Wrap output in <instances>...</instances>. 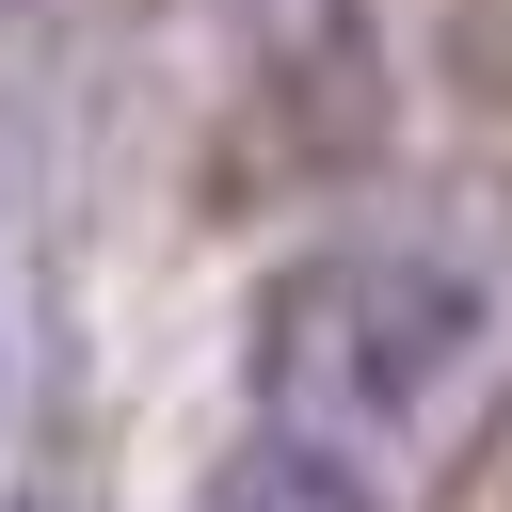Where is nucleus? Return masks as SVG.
Segmentation results:
<instances>
[{"label":"nucleus","instance_id":"f257e3e1","mask_svg":"<svg viewBox=\"0 0 512 512\" xmlns=\"http://www.w3.org/2000/svg\"><path fill=\"white\" fill-rule=\"evenodd\" d=\"M496 352V272L448 240H320L256 288V400L304 432H432Z\"/></svg>","mask_w":512,"mask_h":512},{"label":"nucleus","instance_id":"f03ea898","mask_svg":"<svg viewBox=\"0 0 512 512\" xmlns=\"http://www.w3.org/2000/svg\"><path fill=\"white\" fill-rule=\"evenodd\" d=\"M240 112L272 176H352L384 144V16L368 0H240Z\"/></svg>","mask_w":512,"mask_h":512},{"label":"nucleus","instance_id":"7ed1b4c3","mask_svg":"<svg viewBox=\"0 0 512 512\" xmlns=\"http://www.w3.org/2000/svg\"><path fill=\"white\" fill-rule=\"evenodd\" d=\"M208 512H384V480L352 464V432H304V416H256L208 448Z\"/></svg>","mask_w":512,"mask_h":512},{"label":"nucleus","instance_id":"20e7f679","mask_svg":"<svg viewBox=\"0 0 512 512\" xmlns=\"http://www.w3.org/2000/svg\"><path fill=\"white\" fill-rule=\"evenodd\" d=\"M32 400V288H16V224H0V432Z\"/></svg>","mask_w":512,"mask_h":512},{"label":"nucleus","instance_id":"39448f33","mask_svg":"<svg viewBox=\"0 0 512 512\" xmlns=\"http://www.w3.org/2000/svg\"><path fill=\"white\" fill-rule=\"evenodd\" d=\"M32 16H48V0H0V32H32Z\"/></svg>","mask_w":512,"mask_h":512}]
</instances>
